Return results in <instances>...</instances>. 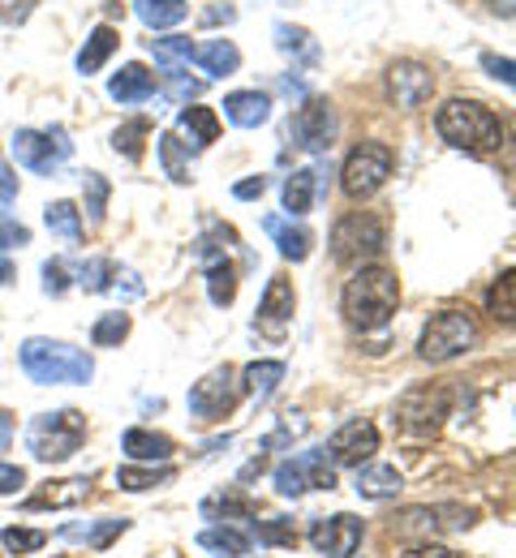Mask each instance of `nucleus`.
Masks as SVG:
<instances>
[{"label": "nucleus", "mask_w": 516, "mask_h": 558, "mask_svg": "<svg viewBox=\"0 0 516 558\" xmlns=\"http://www.w3.org/2000/svg\"><path fill=\"white\" fill-rule=\"evenodd\" d=\"M396 305H400V279L387 267H362L345 283V296H340V310L358 331H383Z\"/></svg>", "instance_id": "f257e3e1"}, {"label": "nucleus", "mask_w": 516, "mask_h": 558, "mask_svg": "<svg viewBox=\"0 0 516 558\" xmlns=\"http://www.w3.org/2000/svg\"><path fill=\"white\" fill-rule=\"evenodd\" d=\"M435 130L447 146L456 150H469V155H487V150H500L504 146V125L500 117L478 104V99H447L440 112H435Z\"/></svg>", "instance_id": "f03ea898"}, {"label": "nucleus", "mask_w": 516, "mask_h": 558, "mask_svg": "<svg viewBox=\"0 0 516 558\" xmlns=\"http://www.w3.org/2000/svg\"><path fill=\"white\" fill-rule=\"evenodd\" d=\"M22 369L39 387H77V383H91L95 361L65 340H39L35 336L22 344Z\"/></svg>", "instance_id": "7ed1b4c3"}, {"label": "nucleus", "mask_w": 516, "mask_h": 558, "mask_svg": "<svg viewBox=\"0 0 516 558\" xmlns=\"http://www.w3.org/2000/svg\"><path fill=\"white\" fill-rule=\"evenodd\" d=\"M478 344V318L469 310H440L427 327H422V340H418V356L443 365V361H456Z\"/></svg>", "instance_id": "20e7f679"}, {"label": "nucleus", "mask_w": 516, "mask_h": 558, "mask_svg": "<svg viewBox=\"0 0 516 558\" xmlns=\"http://www.w3.org/2000/svg\"><path fill=\"white\" fill-rule=\"evenodd\" d=\"M82 438H86V417L77 409L44 413V417L31 421V429H26V442H31L35 460H44V464L70 460L77 447H82Z\"/></svg>", "instance_id": "39448f33"}, {"label": "nucleus", "mask_w": 516, "mask_h": 558, "mask_svg": "<svg viewBox=\"0 0 516 558\" xmlns=\"http://www.w3.org/2000/svg\"><path fill=\"white\" fill-rule=\"evenodd\" d=\"M387 245V228L374 210H353L332 228V258L345 267H362L367 258H379Z\"/></svg>", "instance_id": "423d86ee"}, {"label": "nucleus", "mask_w": 516, "mask_h": 558, "mask_svg": "<svg viewBox=\"0 0 516 558\" xmlns=\"http://www.w3.org/2000/svg\"><path fill=\"white\" fill-rule=\"evenodd\" d=\"M13 155L22 168L39 172V177H57L65 168V159L74 155V142L61 125L52 130H17L13 134Z\"/></svg>", "instance_id": "0eeeda50"}, {"label": "nucleus", "mask_w": 516, "mask_h": 558, "mask_svg": "<svg viewBox=\"0 0 516 558\" xmlns=\"http://www.w3.org/2000/svg\"><path fill=\"white\" fill-rule=\"evenodd\" d=\"M392 146H383V142H362V146H353V155L345 159V172H340V185H345V194L349 198H370V194H379L383 185H387V177H392Z\"/></svg>", "instance_id": "6e6552de"}, {"label": "nucleus", "mask_w": 516, "mask_h": 558, "mask_svg": "<svg viewBox=\"0 0 516 558\" xmlns=\"http://www.w3.org/2000/svg\"><path fill=\"white\" fill-rule=\"evenodd\" d=\"M272 486L285 498H301L305 489H336V469L327 464L323 451H301L293 460H285L276 473H272Z\"/></svg>", "instance_id": "1a4fd4ad"}, {"label": "nucleus", "mask_w": 516, "mask_h": 558, "mask_svg": "<svg viewBox=\"0 0 516 558\" xmlns=\"http://www.w3.org/2000/svg\"><path fill=\"white\" fill-rule=\"evenodd\" d=\"M289 138L305 155H327L332 138H336V112H332V104L327 99H305L297 108V117L289 121Z\"/></svg>", "instance_id": "9d476101"}, {"label": "nucleus", "mask_w": 516, "mask_h": 558, "mask_svg": "<svg viewBox=\"0 0 516 558\" xmlns=\"http://www.w3.org/2000/svg\"><path fill=\"white\" fill-rule=\"evenodd\" d=\"M362 533H367V524L358 515H349V511L310 520V546L323 558H353L358 546H362Z\"/></svg>", "instance_id": "9b49d317"}, {"label": "nucleus", "mask_w": 516, "mask_h": 558, "mask_svg": "<svg viewBox=\"0 0 516 558\" xmlns=\"http://www.w3.org/2000/svg\"><path fill=\"white\" fill-rule=\"evenodd\" d=\"M237 400H241V391H237V374H232L228 365L212 369L203 383L190 387V413H194L199 421L228 417V413L237 409Z\"/></svg>", "instance_id": "f8f14e48"}, {"label": "nucleus", "mask_w": 516, "mask_h": 558, "mask_svg": "<svg viewBox=\"0 0 516 558\" xmlns=\"http://www.w3.org/2000/svg\"><path fill=\"white\" fill-rule=\"evenodd\" d=\"M443 417H447V391H443V387H418V391H409V396L400 400V409H396L400 429L413 434V438H431V434L440 429Z\"/></svg>", "instance_id": "ddd939ff"}, {"label": "nucleus", "mask_w": 516, "mask_h": 558, "mask_svg": "<svg viewBox=\"0 0 516 558\" xmlns=\"http://www.w3.org/2000/svg\"><path fill=\"white\" fill-rule=\"evenodd\" d=\"M374 451H379V429L362 417L340 425L323 447V456H332V464H345V469H362Z\"/></svg>", "instance_id": "4468645a"}, {"label": "nucleus", "mask_w": 516, "mask_h": 558, "mask_svg": "<svg viewBox=\"0 0 516 558\" xmlns=\"http://www.w3.org/2000/svg\"><path fill=\"white\" fill-rule=\"evenodd\" d=\"M224 236H232V228H212L207 236H203V258H207V292H212V301L216 305H232V296H237V271H232V263H228V245H220Z\"/></svg>", "instance_id": "2eb2a0df"}, {"label": "nucleus", "mask_w": 516, "mask_h": 558, "mask_svg": "<svg viewBox=\"0 0 516 558\" xmlns=\"http://www.w3.org/2000/svg\"><path fill=\"white\" fill-rule=\"evenodd\" d=\"M293 310H297L293 283H289L285 276H272L267 279L263 301H259V318H254V327H259L263 336H272V340H285V331H289V323H293Z\"/></svg>", "instance_id": "dca6fc26"}, {"label": "nucleus", "mask_w": 516, "mask_h": 558, "mask_svg": "<svg viewBox=\"0 0 516 558\" xmlns=\"http://www.w3.org/2000/svg\"><path fill=\"white\" fill-rule=\"evenodd\" d=\"M387 90L396 99V108H422L435 90V73L427 70L422 61H396L387 70Z\"/></svg>", "instance_id": "f3484780"}, {"label": "nucleus", "mask_w": 516, "mask_h": 558, "mask_svg": "<svg viewBox=\"0 0 516 558\" xmlns=\"http://www.w3.org/2000/svg\"><path fill=\"white\" fill-rule=\"evenodd\" d=\"M91 498V477H70V482H48L39 486L31 498H26V511H65V507H77Z\"/></svg>", "instance_id": "a211bd4d"}, {"label": "nucleus", "mask_w": 516, "mask_h": 558, "mask_svg": "<svg viewBox=\"0 0 516 558\" xmlns=\"http://www.w3.org/2000/svg\"><path fill=\"white\" fill-rule=\"evenodd\" d=\"M224 117H228L237 130H259V125H267V117H272V99H267L263 90H232V95L224 99Z\"/></svg>", "instance_id": "6ab92c4d"}, {"label": "nucleus", "mask_w": 516, "mask_h": 558, "mask_svg": "<svg viewBox=\"0 0 516 558\" xmlns=\"http://www.w3.org/2000/svg\"><path fill=\"white\" fill-rule=\"evenodd\" d=\"M263 228H267V236L276 241V250H280L289 263H305V258H310V245H314L310 228H301V223L285 219V215H267Z\"/></svg>", "instance_id": "aec40b11"}, {"label": "nucleus", "mask_w": 516, "mask_h": 558, "mask_svg": "<svg viewBox=\"0 0 516 558\" xmlns=\"http://www.w3.org/2000/svg\"><path fill=\"white\" fill-rule=\"evenodd\" d=\"M121 451H125L130 460L168 464V456H172V438H168V434H155V429H143V425H134V429H125V438H121Z\"/></svg>", "instance_id": "412c9836"}, {"label": "nucleus", "mask_w": 516, "mask_h": 558, "mask_svg": "<svg viewBox=\"0 0 516 558\" xmlns=\"http://www.w3.org/2000/svg\"><path fill=\"white\" fill-rule=\"evenodd\" d=\"M108 95L117 104H143V99L155 95V73L147 65H125V70L108 82Z\"/></svg>", "instance_id": "4be33fe9"}, {"label": "nucleus", "mask_w": 516, "mask_h": 558, "mask_svg": "<svg viewBox=\"0 0 516 558\" xmlns=\"http://www.w3.org/2000/svg\"><path fill=\"white\" fill-rule=\"evenodd\" d=\"M177 130L190 138L185 142L190 150H203V146H212V142L220 138V117H216L212 108H181Z\"/></svg>", "instance_id": "5701e85b"}, {"label": "nucleus", "mask_w": 516, "mask_h": 558, "mask_svg": "<svg viewBox=\"0 0 516 558\" xmlns=\"http://www.w3.org/2000/svg\"><path fill=\"white\" fill-rule=\"evenodd\" d=\"M130 529V520H99V524H65L61 529V542H77V546H91V550H108L121 533Z\"/></svg>", "instance_id": "b1692460"}, {"label": "nucleus", "mask_w": 516, "mask_h": 558, "mask_svg": "<svg viewBox=\"0 0 516 558\" xmlns=\"http://www.w3.org/2000/svg\"><path fill=\"white\" fill-rule=\"evenodd\" d=\"M400 489H405V477L392 464H367V469H358V494L362 498L383 502V498H396Z\"/></svg>", "instance_id": "393cba45"}, {"label": "nucleus", "mask_w": 516, "mask_h": 558, "mask_svg": "<svg viewBox=\"0 0 516 558\" xmlns=\"http://www.w3.org/2000/svg\"><path fill=\"white\" fill-rule=\"evenodd\" d=\"M190 61H199L207 77H228V73H237V65H241V52H237V44H232V39H212V44L194 48V57H190Z\"/></svg>", "instance_id": "a878e982"}, {"label": "nucleus", "mask_w": 516, "mask_h": 558, "mask_svg": "<svg viewBox=\"0 0 516 558\" xmlns=\"http://www.w3.org/2000/svg\"><path fill=\"white\" fill-rule=\"evenodd\" d=\"M117 48H121V35H117L112 26H95L91 39H86L82 52H77V73H99L104 61H108Z\"/></svg>", "instance_id": "bb28decb"}, {"label": "nucleus", "mask_w": 516, "mask_h": 558, "mask_svg": "<svg viewBox=\"0 0 516 558\" xmlns=\"http://www.w3.org/2000/svg\"><path fill=\"white\" fill-rule=\"evenodd\" d=\"M151 57H155L159 70L172 77V73H185L190 57H194V44L185 35H164V39H151Z\"/></svg>", "instance_id": "cd10ccee"}, {"label": "nucleus", "mask_w": 516, "mask_h": 558, "mask_svg": "<svg viewBox=\"0 0 516 558\" xmlns=\"http://www.w3.org/2000/svg\"><path fill=\"white\" fill-rule=\"evenodd\" d=\"M314 185H319V172L314 168H297L293 177L285 181V210H289V219L293 215H305V210L314 207Z\"/></svg>", "instance_id": "c85d7f7f"}, {"label": "nucleus", "mask_w": 516, "mask_h": 558, "mask_svg": "<svg viewBox=\"0 0 516 558\" xmlns=\"http://www.w3.org/2000/svg\"><path fill=\"white\" fill-rule=\"evenodd\" d=\"M241 378L254 400H272V391L285 383V361H254V365H245Z\"/></svg>", "instance_id": "c756f323"}, {"label": "nucleus", "mask_w": 516, "mask_h": 558, "mask_svg": "<svg viewBox=\"0 0 516 558\" xmlns=\"http://www.w3.org/2000/svg\"><path fill=\"white\" fill-rule=\"evenodd\" d=\"M134 13L151 31H168V26L185 22V4L181 0H134Z\"/></svg>", "instance_id": "7c9ffc66"}, {"label": "nucleus", "mask_w": 516, "mask_h": 558, "mask_svg": "<svg viewBox=\"0 0 516 558\" xmlns=\"http://www.w3.org/2000/svg\"><path fill=\"white\" fill-rule=\"evenodd\" d=\"M199 546L203 550H212V555H220V558H241V555H250V537L245 533H237V529H203L199 533Z\"/></svg>", "instance_id": "2f4dec72"}, {"label": "nucleus", "mask_w": 516, "mask_h": 558, "mask_svg": "<svg viewBox=\"0 0 516 558\" xmlns=\"http://www.w3.org/2000/svg\"><path fill=\"white\" fill-rule=\"evenodd\" d=\"M443 507H409V511H400L396 520H392V533H440V529H452L447 520H440Z\"/></svg>", "instance_id": "473e14b6"}, {"label": "nucleus", "mask_w": 516, "mask_h": 558, "mask_svg": "<svg viewBox=\"0 0 516 558\" xmlns=\"http://www.w3.org/2000/svg\"><path fill=\"white\" fill-rule=\"evenodd\" d=\"M44 219H48V228H52L61 241H70V245L82 241V210H77L74 203H52V207L44 210Z\"/></svg>", "instance_id": "72a5a7b5"}, {"label": "nucleus", "mask_w": 516, "mask_h": 558, "mask_svg": "<svg viewBox=\"0 0 516 558\" xmlns=\"http://www.w3.org/2000/svg\"><path fill=\"white\" fill-rule=\"evenodd\" d=\"M513 271H504V276L491 283V292H487V314L495 318V323H504V327H513Z\"/></svg>", "instance_id": "f704fd0d"}, {"label": "nucleus", "mask_w": 516, "mask_h": 558, "mask_svg": "<svg viewBox=\"0 0 516 558\" xmlns=\"http://www.w3.org/2000/svg\"><path fill=\"white\" fill-rule=\"evenodd\" d=\"M172 477H177V469H168V464H159V469H155V464H151V469H134V464H130V469H121V473H117V486L121 489H151V486H168Z\"/></svg>", "instance_id": "c9c22d12"}, {"label": "nucleus", "mask_w": 516, "mask_h": 558, "mask_svg": "<svg viewBox=\"0 0 516 558\" xmlns=\"http://www.w3.org/2000/svg\"><path fill=\"white\" fill-rule=\"evenodd\" d=\"M185 150H190V146L177 138V134H164V138H159V159H164V172H168L177 185H185V181H190V163H185Z\"/></svg>", "instance_id": "e433bc0d"}, {"label": "nucleus", "mask_w": 516, "mask_h": 558, "mask_svg": "<svg viewBox=\"0 0 516 558\" xmlns=\"http://www.w3.org/2000/svg\"><path fill=\"white\" fill-rule=\"evenodd\" d=\"M147 134H151V121H125V125L112 134V146H117V155H125L130 163H139Z\"/></svg>", "instance_id": "4c0bfd02"}, {"label": "nucleus", "mask_w": 516, "mask_h": 558, "mask_svg": "<svg viewBox=\"0 0 516 558\" xmlns=\"http://www.w3.org/2000/svg\"><path fill=\"white\" fill-rule=\"evenodd\" d=\"M82 194H86V215H91V223H104L108 194H112L108 177H104V172H86V177H82Z\"/></svg>", "instance_id": "58836bf2"}, {"label": "nucleus", "mask_w": 516, "mask_h": 558, "mask_svg": "<svg viewBox=\"0 0 516 558\" xmlns=\"http://www.w3.org/2000/svg\"><path fill=\"white\" fill-rule=\"evenodd\" d=\"M125 336H130V314H121V310H117V314H104V318L91 327V340H95L99 349H117Z\"/></svg>", "instance_id": "ea45409f"}, {"label": "nucleus", "mask_w": 516, "mask_h": 558, "mask_svg": "<svg viewBox=\"0 0 516 558\" xmlns=\"http://www.w3.org/2000/svg\"><path fill=\"white\" fill-rule=\"evenodd\" d=\"M254 533L263 546H297V529L289 515H276V520H254Z\"/></svg>", "instance_id": "a19ab883"}, {"label": "nucleus", "mask_w": 516, "mask_h": 558, "mask_svg": "<svg viewBox=\"0 0 516 558\" xmlns=\"http://www.w3.org/2000/svg\"><path fill=\"white\" fill-rule=\"evenodd\" d=\"M203 515H241V520H254L259 515V507L250 502V498H237V494H228V498H207L203 502Z\"/></svg>", "instance_id": "79ce46f5"}, {"label": "nucleus", "mask_w": 516, "mask_h": 558, "mask_svg": "<svg viewBox=\"0 0 516 558\" xmlns=\"http://www.w3.org/2000/svg\"><path fill=\"white\" fill-rule=\"evenodd\" d=\"M0 542H4L9 555H31V550H39L48 542V533H39V529H4Z\"/></svg>", "instance_id": "37998d69"}, {"label": "nucleus", "mask_w": 516, "mask_h": 558, "mask_svg": "<svg viewBox=\"0 0 516 558\" xmlns=\"http://www.w3.org/2000/svg\"><path fill=\"white\" fill-rule=\"evenodd\" d=\"M112 263L108 258H91L82 271H77V283L86 288V292H104V288H112Z\"/></svg>", "instance_id": "c03bdc74"}, {"label": "nucleus", "mask_w": 516, "mask_h": 558, "mask_svg": "<svg viewBox=\"0 0 516 558\" xmlns=\"http://www.w3.org/2000/svg\"><path fill=\"white\" fill-rule=\"evenodd\" d=\"M276 44H280V52H310L314 57L310 35L301 26H289V22H276Z\"/></svg>", "instance_id": "a18cd8bd"}, {"label": "nucleus", "mask_w": 516, "mask_h": 558, "mask_svg": "<svg viewBox=\"0 0 516 558\" xmlns=\"http://www.w3.org/2000/svg\"><path fill=\"white\" fill-rule=\"evenodd\" d=\"M13 245H31V228L0 215V250H13Z\"/></svg>", "instance_id": "49530a36"}, {"label": "nucleus", "mask_w": 516, "mask_h": 558, "mask_svg": "<svg viewBox=\"0 0 516 558\" xmlns=\"http://www.w3.org/2000/svg\"><path fill=\"white\" fill-rule=\"evenodd\" d=\"M65 288H70L65 263H44V292H48V296H61Z\"/></svg>", "instance_id": "de8ad7c7"}, {"label": "nucleus", "mask_w": 516, "mask_h": 558, "mask_svg": "<svg viewBox=\"0 0 516 558\" xmlns=\"http://www.w3.org/2000/svg\"><path fill=\"white\" fill-rule=\"evenodd\" d=\"M263 194H267V177H250V181H237V185H232V198H241V203L263 198Z\"/></svg>", "instance_id": "09e8293b"}, {"label": "nucleus", "mask_w": 516, "mask_h": 558, "mask_svg": "<svg viewBox=\"0 0 516 558\" xmlns=\"http://www.w3.org/2000/svg\"><path fill=\"white\" fill-rule=\"evenodd\" d=\"M26 486V473L17 464H0V494H17Z\"/></svg>", "instance_id": "8fccbe9b"}, {"label": "nucleus", "mask_w": 516, "mask_h": 558, "mask_svg": "<svg viewBox=\"0 0 516 558\" xmlns=\"http://www.w3.org/2000/svg\"><path fill=\"white\" fill-rule=\"evenodd\" d=\"M482 65L495 73L504 86H513V61H508V57H495V52H487V57H482Z\"/></svg>", "instance_id": "3c124183"}, {"label": "nucleus", "mask_w": 516, "mask_h": 558, "mask_svg": "<svg viewBox=\"0 0 516 558\" xmlns=\"http://www.w3.org/2000/svg\"><path fill=\"white\" fill-rule=\"evenodd\" d=\"M17 198V177H13V168L0 159V203H13Z\"/></svg>", "instance_id": "603ef678"}, {"label": "nucleus", "mask_w": 516, "mask_h": 558, "mask_svg": "<svg viewBox=\"0 0 516 558\" xmlns=\"http://www.w3.org/2000/svg\"><path fill=\"white\" fill-rule=\"evenodd\" d=\"M400 558H465V555H456V550H447V546H413V550H405Z\"/></svg>", "instance_id": "864d4df0"}, {"label": "nucleus", "mask_w": 516, "mask_h": 558, "mask_svg": "<svg viewBox=\"0 0 516 558\" xmlns=\"http://www.w3.org/2000/svg\"><path fill=\"white\" fill-rule=\"evenodd\" d=\"M13 442V417L9 413H0V451Z\"/></svg>", "instance_id": "5fc2aeb1"}, {"label": "nucleus", "mask_w": 516, "mask_h": 558, "mask_svg": "<svg viewBox=\"0 0 516 558\" xmlns=\"http://www.w3.org/2000/svg\"><path fill=\"white\" fill-rule=\"evenodd\" d=\"M487 4H491L500 17H513V0H487Z\"/></svg>", "instance_id": "6e6d98bb"}, {"label": "nucleus", "mask_w": 516, "mask_h": 558, "mask_svg": "<svg viewBox=\"0 0 516 558\" xmlns=\"http://www.w3.org/2000/svg\"><path fill=\"white\" fill-rule=\"evenodd\" d=\"M207 22H232V9H228V4H224V9H212Z\"/></svg>", "instance_id": "4d7b16f0"}, {"label": "nucleus", "mask_w": 516, "mask_h": 558, "mask_svg": "<svg viewBox=\"0 0 516 558\" xmlns=\"http://www.w3.org/2000/svg\"><path fill=\"white\" fill-rule=\"evenodd\" d=\"M9 279H13V263L0 254V283H9Z\"/></svg>", "instance_id": "13d9d810"}]
</instances>
